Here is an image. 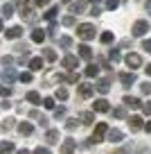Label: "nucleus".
<instances>
[{
    "instance_id": "31",
    "label": "nucleus",
    "mask_w": 151,
    "mask_h": 154,
    "mask_svg": "<svg viewBox=\"0 0 151 154\" xmlns=\"http://www.w3.org/2000/svg\"><path fill=\"white\" fill-rule=\"evenodd\" d=\"M140 91L144 93V95H149V93H151V82H142L140 84Z\"/></svg>"
},
{
    "instance_id": "44",
    "label": "nucleus",
    "mask_w": 151,
    "mask_h": 154,
    "mask_svg": "<svg viewBox=\"0 0 151 154\" xmlns=\"http://www.w3.org/2000/svg\"><path fill=\"white\" fill-rule=\"evenodd\" d=\"M142 50L151 52V38H144V41H142Z\"/></svg>"
},
{
    "instance_id": "3",
    "label": "nucleus",
    "mask_w": 151,
    "mask_h": 154,
    "mask_svg": "<svg viewBox=\"0 0 151 154\" xmlns=\"http://www.w3.org/2000/svg\"><path fill=\"white\" fill-rule=\"evenodd\" d=\"M131 32H133V36H144V34L149 32V20H138Z\"/></svg>"
},
{
    "instance_id": "5",
    "label": "nucleus",
    "mask_w": 151,
    "mask_h": 154,
    "mask_svg": "<svg viewBox=\"0 0 151 154\" xmlns=\"http://www.w3.org/2000/svg\"><path fill=\"white\" fill-rule=\"evenodd\" d=\"M75 147H77V140L75 138H66V140H63V145H61V154H72V152H75Z\"/></svg>"
},
{
    "instance_id": "45",
    "label": "nucleus",
    "mask_w": 151,
    "mask_h": 154,
    "mask_svg": "<svg viewBox=\"0 0 151 154\" xmlns=\"http://www.w3.org/2000/svg\"><path fill=\"white\" fill-rule=\"evenodd\" d=\"M54 116H57V118H63V116H66V109H63V106H59V109L54 111Z\"/></svg>"
},
{
    "instance_id": "18",
    "label": "nucleus",
    "mask_w": 151,
    "mask_h": 154,
    "mask_svg": "<svg viewBox=\"0 0 151 154\" xmlns=\"http://www.w3.org/2000/svg\"><path fill=\"white\" fill-rule=\"evenodd\" d=\"M79 120L84 122V125H93V122H95V111H86V113H81Z\"/></svg>"
},
{
    "instance_id": "13",
    "label": "nucleus",
    "mask_w": 151,
    "mask_h": 154,
    "mask_svg": "<svg viewBox=\"0 0 151 154\" xmlns=\"http://www.w3.org/2000/svg\"><path fill=\"white\" fill-rule=\"evenodd\" d=\"M124 106H129V109H140V106H142V102L138 100V97L126 95V97H124Z\"/></svg>"
},
{
    "instance_id": "17",
    "label": "nucleus",
    "mask_w": 151,
    "mask_h": 154,
    "mask_svg": "<svg viewBox=\"0 0 151 154\" xmlns=\"http://www.w3.org/2000/svg\"><path fill=\"white\" fill-rule=\"evenodd\" d=\"M41 68H43V59H41V57L29 59V70H32V72H38Z\"/></svg>"
},
{
    "instance_id": "7",
    "label": "nucleus",
    "mask_w": 151,
    "mask_h": 154,
    "mask_svg": "<svg viewBox=\"0 0 151 154\" xmlns=\"http://www.w3.org/2000/svg\"><path fill=\"white\" fill-rule=\"evenodd\" d=\"M129 127H131V131H140L142 127H144L142 125V118L140 116H131V118H129Z\"/></svg>"
},
{
    "instance_id": "15",
    "label": "nucleus",
    "mask_w": 151,
    "mask_h": 154,
    "mask_svg": "<svg viewBox=\"0 0 151 154\" xmlns=\"http://www.w3.org/2000/svg\"><path fill=\"white\" fill-rule=\"evenodd\" d=\"M45 140H47L50 145H57V143H59V131H57V129H47Z\"/></svg>"
},
{
    "instance_id": "35",
    "label": "nucleus",
    "mask_w": 151,
    "mask_h": 154,
    "mask_svg": "<svg viewBox=\"0 0 151 154\" xmlns=\"http://www.w3.org/2000/svg\"><path fill=\"white\" fill-rule=\"evenodd\" d=\"M0 95H2V97H9L11 95V88L7 86V84H5V86H0Z\"/></svg>"
},
{
    "instance_id": "2",
    "label": "nucleus",
    "mask_w": 151,
    "mask_h": 154,
    "mask_svg": "<svg viewBox=\"0 0 151 154\" xmlns=\"http://www.w3.org/2000/svg\"><path fill=\"white\" fill-rule=\"evenodd\" d=\"M106 131H108V125L106 122H97V127H95V134H93V143H102L104 140V136H106Z\"/></svg>"
},
{
    "instance_id": "25",
    "label": "nucleus",
    "mask_w": 151,
    "mask_h": 154,
    "mask_svg": "<svg viewBox=\"0 0 151 154\" xmlns=\"http://www.w3.org/2000/svg\"><path fill=\"white\" fill-rule=\"evenodd\" d=\"M11 152H14V143H9V140L0 143V154H11Z\"/></svg>"
},
{
    "instance_id": "50",
    "label": "nucleus",
    "mask_w": 151,
    "mask_h": 154,
    "mask_svg": "<svg viewBox=\"0 0 151 154\" xmlns=\"http://www.w3.org/2000/svg\"><path fill=\"white\" fill-rule=\"evenodd\" d=\"M144 70H147V75H149V77H151V63H149V66H147V68H144Z\"/></svg>"
},
{
    "instance_id": "41",
    "label": "nucleus",
    "mask_w": 151,
    "mask_h": 154,
    "mask_svg": "<svg viewBox=\"0 0 151 154\" xmlns=\"http://www.w3.org/2000/svg\"><path fill=\"white\" fill-rule=\"evenodd\" d=\"M57 97H59V100H66V97H68V91H66V88H57Z\"/></svg>"
},
{
    "instance_id": "8",
    "label": "nucleus",
    "mask_w": 151,
    "mask_h": 154,
    "mask_svg": "<svg viewBox=\"0 0 151 154\" xmlns=\"http://www.w3.org/2000/svg\"><path fill=\"white\" fill-rule=\"evenodd\" d=\"M77 66H79L77 57H72V54H66V57H63V68H68V70H75Z\"/></svg>"
},
{
    "instance_id": "43",
    "label": "nucleus",
    "mask_w": 151,
    "mask_h": 154,
    "mask_svg": "<svg viewBox=\"0 0 151 154\" xmlns=\"http://www.w3.org/2000/svg\"><path fill=\"white\" fill-rule=\"evenodd\" d=\"M108 57H111V61H120V59H122L117 50H111V54H108Z\"/></svg>"
},
{
    "instance_id": "9",
    "label": "nucleus",
    "mask_w": 151,
    "mask_h": 154,
    "mask_svg": "<svg viewBox=\"0 0 151 154\" xmlns=\"http://www.w3.org/2000/svg\"><path fill=\"white\" fill-rule=\"evenodd\" d=\"M135 72H122V75H120V82L124 84V86H131V84H135Z\"/></svg>"
},
{
    "instance_id": "52",
    "label": "nucleus",
    "mask_w": 151,
    "mask_h": 154,
    "mask_svg": "<svg viewBox=\"0 0 151 154\" xmlns=\"http://www.w3.org/2000/svg\"><path fill=\"white\" fill-rule=\"evenodd\" d=\"M16 154H29V152H27V149H18Z\"/></svg>"
},
{
    "instance_id": "55",
    "label": "nucleus",
    "mask_w": 151,
    "mask_h": 154,
    "mask_svg": "<svg viewBox=\"0 0 151 154\" xmlns=\"http://www.w3.org/2000/svg\"><path fill=\"white\" fill-rule=\"evenodd\" d=\"M0 29H2V20H0Z\"/></svg>"
},
{
    "instance_id": "16",
    "label": "nucleus",
    "mask_w": 151,
    "mask_h": 154,
    "mask_svg": "<svg viewBox=\"0 0 151 154\" xmlns=\"http://www.w3.org/2000/svg\"><path fill=\"white\" fill-rule=\"evenodd\" d=\"M79 57L81 59H86V61H88V59H93V50H90V45H79Z\"/></svg>"
},
{
    "instance_id": "27",
    "label": "nucleus",
    "mask_w": 151,
    "mask_h": 154,
    "mask_svg": "<svg viewBox=\"0 0 151 154\" xmlns=\"http://www.w3.org/2000/svg\"><path fill=\"white\" fill-rule=\"evenodd\" d=\"M9 16H14V5H2V18H9Z\"/></svg>"
},
{
    "instance_id": "42",
    "label": "nucleus",
    "mask_w": 151,
    "mask_h": 154,
    "mask_svg": "<svg viewBox=\"0 0 151 154\" xmlns=\"http://www.w3.org/2000/svg\"><path fill=\"white\" fill-rule=\"evenodd\" d=\"M34 154H52V152H50V147H41V145H38V147L34 149Z\"/></svg>"
},
{
    "instance_id": "29",
    "label": "nucleus",
    "mask_w": 151,
    "mask_h": 154,
    "mask_svg": "<svg viewBox=\"0 0 151 154\" xmlns=\"http://www.w3.org/2000/svg\"><path fill=\"white\" fill-rule=\"evenodd\" d=\"M59 45H61V48H70V45H72V38L70 36H61V38H59Z\"/></svg>"
},
{
    "instance_id": "30",
    "label": "nucleus",
    "mask_w": 151,
    "mask_h": 154,
    "mask_svg": "<svg viewBox=\"0 0 151 154\" xmlns=\"http://www.w3.org/2000/svg\"><path fill=\"white\" fill-rule=\"evenodd\" d=\"M113 116L115 118H126V109H124V106H117V109H113Z\"/></svg>"
},
{
    "instance_id": "11",
    "label": "nucleus",
    "mask_w": 151,
    "mask_h": 154,
    "mask_svg": "<svg viewBox=\"0 0 151 154\" xmlns=\"http://www.w3.org/2000/svg\"><path fill=\"white\" fill-rule=\"evenodd\" d=\"M93 91H95L93 84H79V95L84 97V100H88V97L93 95Z\"/></svg>"
},
{
    "instance_id": "34",
    "label": "nucleus",
    "mask_w": 151,
    "mask_h": 154,
    "mask_svg": "<svg viewBox=\"0 0 151 154\" xmlns=\"http://www.w3.org/2000/svg\"><path fill=\"white\" fill-rule=\"evenodd\" d=\"M43 106H45V109H54V97H45V100H43Z\"/></svg>"
},
{
    "instance_id": "26",
    "label": "nucleus",
    "mask_w": 151,
    "mask_h": 154,
    "mask_svg": "<svg viewBox=\"0 0 151 154\" xmlns=\"http://www.w3.org/2000/svg\"><path fill=\"white\" fill-rule=\"evenodd\" d=\"M27 102H32V104H41V95H38L36 91H29L27 93Z\"/></svg>"
},
{
    "instance_id": "38",
    "label": "nucleus",
    "mask_w": 151,
    "mask_h": 154,
    "mask_svg": "<svg viewBox=\"0 0 151 154\" xmlns=\"http://www.w3.org/2000/svg\"><path fill=\"white\" fill-rule=\"evenodd\" d=\"M106 7H108V9H117V7H120V0H106Z\"/></svg>"
},
{
    "instance_id": "32",
    "label": "nucleus",
    "mask_w": 151,
    "mask_h": 154,
    "mask_svg": "<svg viewBox=\"0 0 151 154\" xmlns=\"http://www.w3.org/2000/svg\"><path fill=\"white\" fill-rule=\"evenodd\" d=\"M57 11H59V7H50V9H47V14H45V18H47V20H52L54 16H57Z\"/></svg>"
},
{
    "instance_id": "49",
    "label": "nucleus",
    "mask_w": 151,
    "mask_h": 154,
    "mask_svg": "<svg viewBox=\"0 0 151 154\" xmlns=\"http://www.w3.org/2000/svg\"><path fill=\"white\" fill-rule=\"evenodd\" d=\"M14 2H16V5H18V7H23V5H27V0H14Z\"/></svg>"
},
{
    "instance_id": "36",
    "label": "nucleus",
    "mask_w": 151,
    "mask_h": 154,
    "mask_svg": "<svg viewBox=\"0 0 151 154\" xmlns=\"http://www.w3.org/2000/svg\"><path fill=\"white\" fill-rule=\"evenodd\" d=\"M0 127H2V131H9L11 127H14V120H11V118H9V120H5V122H2V125H0Z\"/></svg>"
},
{
    "instance_id": "22",
    "label": "nucleus",
    "mask_w": 151,
    "mask_h": 154,
    "mask_svg": "<svg viewBox=\"0 0 151 154\" xmlns=\"http://www.w3.org/2000/svg\"><path fill=\"white\" fill-rule=\"evenodd\" d=\"M14 79H16V70H14V68H7V70H5V84L9 86Z\"/></svg>"
},
{
    "instance_id": "40",
    "label": "nucleus",
    "mask_w": 151,
    "mask_h": 154,
    "mask_svg": "<svg viewBox=\"0 0 151 154\" xmlns=\"http://www.w3.org/2000/svg\"><path fill=\"white\" fill-rule=\"evenodd\" d=\"M63 25H66V27H72V25H75V16H66V18H63Z\"/></svg>"
},
{
    "instance_id": "4",
    "label": "nucleus",
    "mask_w": 151,
    "mask_h": 154,
    "mask_svg": "<svg viewBox=\"0 0 151 154\" xmlns=\"http://www.w3.org/2000/svg\"><path fill=\"white\" fill-rule=\"evenodd\" d=\"M126 66L129 68H140L142 66V57H140V54H135V52H129L126 54Z\"/></svg>"
},
{
    "instance_id": "12",
    "label": "nucleus",
    "mask_w": 151,
    "mask_h": 154,
    "mask_svg": "<svg viewBox=\"0 0 151 154\" xmlns=\"http://www.w3.org/2000/svg\"><path fill=\"white\" fill-rule=\"evenodd\" d=\"M106 136H108L111 143H120V140L124 138V134H122L120 129H108V131H106Z\"/></svg>"
},
{
    "instance_id": "51",
    "label": "nucleus",
    "mask_w": 151,
    "mask_h": 154,
    "mask_svg": "<svg viewBox=\"0 0 151 154\" xmlns=\"http://www.w3.org/2000/svg\"><path fill=\"white\" fill-rule=\"evenodd\" d=\"M144 129H147V131H151V120H149V122L144 125Z\"/></svg>"
},
{
    "instance_id": "37",
    "label": "nucleus",
    "mask_w": 151,
    "mask_h": 154,
    "mask_svg": "<svg viewBox=\"0 0 151 154\" xmlns=\"http://www.w3.org/2000/svg\"><path fill=\"white\" fill-rule=\"evenodd\" d=\"M75 127H77V118H70V120L66 122V129H68V131H72Z\"/></svg>"
},
{
    "instance_id": "19",
    "label": "nucleus",
    "mask_w": 151,
    "mask_h": 154,
    "mask_svg": "<svg viewBox=\"0 0 151 154\" xmlns=\"http://www.w3.org/2000/svg\"><path fill=\"white\" fill-rule=\"evenodd\" d=\"M5 36L7 38H18V36H23V27H9L5 32Z\"/></svg>"
},
{
    "instance_id": "21",
    "label": "nucleus",
    "mask_w": 151,
    "mask_h": 154,
    "mask_svg": "<svg viewBox=\"0 0 151 154\" xmlns=\"http://www.w3.org/2000/svg\"><path fill=\"white\" fill-rule=\"evenodd\" d=\"M32 41L34 43H43V41H45V32H43V29H34L32 32Z\"/></svg>"
},
{
    "instance_id": "10",
    "label": "nucleus",
    "mask_w": 151,
    "mask_h": 154,
    "mask_svg": "<svg viewBox=\"0 0 151 154\" xmlns=\"http://www.w3.org/2000/svg\"><path fill=\"white\" fill-rule=\"evenodd\" d=\"M20 16H23V18L27 20V23H32V20H34V9L29 7V2H27V5H23V7H20Z\"/></svg>"
},
{
    "instance_id": "54",
    "label": "nucleus",
    "mask_w": 151,
    "mask_h": 154,
    "mask_svg": "<svg viewBox=\"0 0 151 154\" xmlns=\"http://www.w3.org/2000/svg\"><path fill=\"white\" fill-rule=\"evenodd\" d=\"M63 2H72V0H63Z\"/></svg>"
},
{
    "instance_id": "39",
    "label": "nucleus",
    "mask_w": 151,
    "mask_h": 154,
    "mask_svg": "<svg viewBox=\"0 0 151 154\" xmlns=\"http://www.w3.org/2000/svg\"><path fill=\"white\" fill-rule=\"evenodd\" d=\"M45 59L47 61H54V59H57V52H54V50H45Z\"/></svg>"
},
{
    "instance_id": "47",
    "label": "nucleus",
    "mask_w": 151,
    "mask_h": 154,
    "mask_svg": "<svg viewBox=\"0 0 151 154\" xmlns=\"http://www.w3.org/2000/svg\"><path fill=\"white\" fill-rule=\"evenodd\" d=\"M34 5H38V7H45V5H47V0H34Z\"/></svg>"
},
{
    "instance_id": "56",
    "label": "nucleus",
    "mask_w": 151,
    "mask_h": 154,
    "mask_svg": "<svg viewBox=\"0 0 151 154\" xmlns=\"http://www.w3.org/2000/svg\"><path fill=\"white\" fill-rule=\"evenodd\" d=\"M93 2H99V0H93Z\"/></svg>"
},
{
    "instance_id": "23",
    "label": "nucleus",
    "mask_w": 151,
    "mask_h": 154,
    "mask_svg": "<svg viewBox=\"0 0 151 154\" xmlns=\"http://www.w3.org/2000/svg\"><path fill=\"white\" fill-rule=\"evenodd\" d=\"M97 72H99L97 63H88L86 66V77H97Z\"/></svg>"
},
{
    "instance_id": "48",
    "label": "nucleus",
    "mask_w": 151,
    "mask_h": 154,
    "mask_svg": "<svg viewBox=\"0 0 151 154\" xmlns=\"http://www.w3.org/2000/svg\"><path fill=\"white\" fill-rule=\"evenodd\" d=\"M90 16H99V7H93V9H90Z\"/></svg>"
},
{
    "instance_id": "33",
    "label": "nucleus",
    "mask_w": 151,
    "mask_h": 154,
    "mask_svg": "<svg viewBox=\"0 0 151 154\" xmlns=\"http://www.w3.org/2000/svg\"><path fill=\"white\" fill-rule=\"evenodd\" d=\"M18 79H20V82H25V84H27V82H32V72H20V75H18Z\"/></svg>"
},
{
    "instance_id": "1",
    "label": "nucleus",
    "mask_w": 151,
    "mask_h": 154,
    "mask_svg": "<svg viewBox=\"0 0 151 154\" xmlns=\"http://www.w3.org/2000/svg\"><path fill=\"white\" fill-rule=\"evenodd\" d=\"M77 36L84 38V41H90V38H95V25H90V23H81L79 27H77Z\"/></svg>"
},
{
    "instance_id": "20",
    "label": "nucleus",
    "mask_w": 151,
    "mask_h": 154,
    "mask_svg": "<svg viewBox=\"0 0 151 154\" xmlns=\"http://www.w3.org/2000/svg\"><path fill=\"white\" fill-rule=\"evenodd\" d=\"M18 131H20V134H25V136H29V134L34 131V125H32V122H20V125H18Z\"/></svg>"
},
{
    "instance_id": "14",
    "label": "nucleus",
    "mask_w": 151,
    "mask_h": 154,
    "mask_svg": "<svg viewBox=\"0 0 151 154\" xmlns=\"http://www.w3.org/2000/svg\"><path fill=\"white\" fill-rule=\"evenodd\" d=\"M95 88H97L99 93H108L111 91V79H99V82L95 84Z\"/></svg>"
},
{
    "instance_id": "28",
    "label": "nucleus",
    "mask_w": 151,
    "mask_h": 154,
    "mask_svg": "<svg viewBox=\"0 0 151 154\" xmlns=\"http://www.w3.org/2000/svg\"><path fill=\"white\" fill-rule=\"evenodd\" d=\"M113 32H104L102 34V36H99V41H102V43H113Z\"/></svg>"
},
{
    "instance_id": "53",
    "label": "nucleus",
    "mask_w": 151,
    "mask_h": 154,
    "mask_svg": "<svg viewBox=\"0 0 151 154\" xmlns=\"http://www.w3.org/2000/svg\"><path fill=\"white\" fill-rule=\"evenodd\" d=\"M147 9H149V11H151V0H147Z\"/></svg>"
},
{
    "instance_id": "46",
    "label": "nucleus",
    "mask_w": 151,
    "mask_h": 154,
    "mask_svg": "<svg viewBox=\"0 0 151 154\" xmlns=\"http://www.w3.org/2000/svg\"><path fill=\"white\" fill-rule=\"evenodd\" d=\"M142 111H144L147 116H151V102H147V104H142Z\"/></svg>"
},
{
    "instance_id": "24",
    "label": "nucleus",
    "mask_w": 151,
    "mask_h": 154,
    "mask_svg": "<svg viewBox=\"0 0 151 154\" xmlns=\"http://www.w3.org/2000/svg\"><path fill=\"white\" fill-rule=\"evenodd\" d=\"M70 11H72V14H81V11H86V2H72Z\"/></svg>"
},
{
    "instance_id": "6",
    "label": "nucleus",
    "mask_w": 151,
    "mask_h": 154,
    "mask_svg": "<svg viewBox=\"0 0 151 154\" xmlns=\"http://www.w3.org/2000/svg\"><path fill=\"white\" fill-rule=\"evenodd\" d=\"M111 106H108V102L104 100V97H99V100H95V104H93V111H97V113H106Z\"/></svg>"
}]
</instances>
